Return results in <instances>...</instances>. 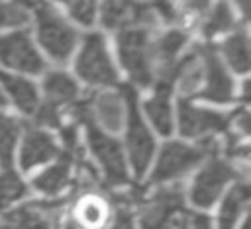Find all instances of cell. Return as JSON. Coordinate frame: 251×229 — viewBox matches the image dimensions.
I'll return each mask as SVG.
<instances>
[{
    "label": "cell",
    "mask_w": 251,
    "mask_h": 229,
    "mask_svg": "<svg viewBox=\"0 0 251 229\" xmlns=\"http://www.w3.org/2000/svg\"><path fill=\"white\" fill-rule=\"evenodd\" d=\"M22 6L33 10L37 22V37L43 49L57 61L67 63L76 45V31L69 22L45 0H18Z\"/></svg>",
    "instance_id": "1"
},
{
    "label": "cell",
    "mask_w": 251,
    "mask_h": 229,
    "mask_svg": "<svg viewBox=\"0 0 251 229\" xmlns=\"http://www.w3.org/2000/svg\"><path fill=\"white\" fill-rule=\"evenodd\" d=\"M118 53L129 78L139 86H149L155 76L153 41L145 27H126L118 33Z\"/></svg>",
    "instance_id": "2"
},
{
    "label": "cell",
    "mask_w": 251,
    "mask_h": 229,
    "mask_svg": "<svg viewBox=\"0 0 251 229\" xmlns=\"http://www.w3.org/2000/svg\"><path fill=\"white\" fill-rule=\"evenodd\" d=\"M86 127V137H88V145L92 155L96 157V160L100 162L102 170H104V178L108 186H122L127 182V172H126V159L122 153V145L106 135L98 123L92 117V112H86L80 115V119Z\"/></svg>",
    "instance_id": "3"
},
{
    "label": "cell",
    "mask_w": 251,
    "mask_h": 229,
    "mask_svg": "<svg viewBox=\"0 0 251 229\" xmlns=\"http://www.w3.org/2000/svg\"><path fill=\"white\" fill-rule=\"evenodd\" d=\"M212 151H214L212 139H206L204 143H200L196 147L184 145L180 141H171V143L163 145L157 164H155V170L151 174V184H159V182H167V180L184 176Z\"/></svg>",
    "instance_id": "4"
},
{
    "label": "cell",
    "mask_w": 251,
    "mask_h": 229,
    "mask_svg": "<svg viewBox=\"0 0 251 229\" xmlns=\"http://www.w3.org/2000/svg\"><path fill=\"white\" fill-rule=\"evenodd\" d=\"M75 67L78 76L92 86H112L118 82V72L106 49V41L96 31L84 37Z\"/></svg>",
    "instance_id": "5"
},
{
    "label": "cell",
    "mask_w": 251,
    "mask_h": 229,
    "mask_svg": "<svg viewBox=\"0 0 251 229\" xmlns=\"http://www.w3.org/2000/svg\"><path fill=\"white\" fill-rule=\"evenodd\" d=\"M122 96L126 100L127 108V153L133 166V174L141 178L153 159L155 153V141L147 125L143 123L139 112H137V96L129 86L122 88Z\"/></svg>",
    "instance_id": "6"
},
{
    "label": "cell",
    "mask_w": 251,
    "mask_h": 229,
    "mask_svg": "<svg viewBox=\"0 0 251 229\" xmlns=\"http://www.w3.org/2000/svg\"><path fill=\"white\" fill-rule=\"evenodd\" d=\"M182 186H167L157 190L141 207V229H173L176 215L182 211Z\"/></svg>",
    "instance_id": "7"
},
{
    "label": "cell",
    "mask_w": 251,
    "mask_h": 229,
    "mask_svg": "<svg viewBox=\"0 0 251 229\" xmlns=\"http://www.w3.org/2000/svg\"><path fill=\"white\" fill-rule=\"evenodd\" d=\"M235 176H237V170L227 160H224V159L208 160V164L198 172V176L192 182L190 202L196 207H204V209L210 207L218 200L226 182H229Z\"/></svg>",
    "instance_id": "8"
},
{
    "label": "cell",
    "mask_w": 251,
    "mask_h": 229,
    "mask_svg": "<svg viewBox=\"0 0 251 229\" xmlns=\"http://www.w3.org/2000/svg\"><path fill=\"white\" fill-rule=\"evenodd\" d=\"M0 63L29 74H37L45 69V63L33 47L27 31L0 35Z\"/></svg>",
    "instance_id": "9"
},
{
    "label": "cell",
    "mask_w": 251,
    "mask_h": 229,
    "mask_svg": "<svg viewBox=\"0 0 251 229\" xmlns=\"http://www.w3.org/2000/svg\"><path fill=\"white\" fill-rule=\"evenodd\" d=\"M229 125V115L204 110L192 106L188 100H178V127L184 137L196 139V137H210L212 133L226 131Z\"/></svg>",
    "instance_id": "10"
},
{
    "label": "cell",
    "mask_w": 251,
    "mask_h": 229,
    "mask_svg": "<svg viewBox=\"0 0 251 229\" xmlns=\"http://www.w3.org/2000/svg\"><path fill=\"white\" fill-rule=\"evenodd\" d=\"M63 206L57 202H31L10 211L2 219V229H55V213Z\"/></svg>",
    "instance_id": "11"
},
{
    "label": "cell",
    "mask_w": 251,
    "mask_h": 229,
    "mask_svg": "<svg viewBox=\"0 0 251 229\" xmlns=\"http://www.w3.org/2000/svg\"><path fill=\"white\" fill-rule=\"evenodd\" d=\"M200 53L204 61V78H206V84L200 96L212 102H227L233 92L231 76L227 74L220 57H216L210 47H200Z\"/></svg>",
    "instance_id": "12"
},
{
    "label": "cell",
    "mask_w": 251,
    "mask_h": 229,
    "mask_svg": "<svg viewBox=\"0 0 251 229\" xmlns=\"http://www.w3.org/2000/svg\"><path fill=\"white\" fill-rule=\"evenodd\" d=\"M57 155H59V149L49 133L41 129H33V127L25 131L22 151H20V166L24 170H29L41 162H47L49 159Z\"/></svg>",
    "instance_id": "13"
},
{
    "label": "cell",
    "mask_w": 251,
    "mask_h": 229,
    "mask_svg": "<svg viewBox=\"0 0 251 229\" xmlns=\"http://www.w3.org/2000/svg\"><path fill=\"white\" fill-rule=\"evenodd\" d=\"M153 12L147 4H137L135 0H102V23L108 29L127 27L133 22H143Z\"/></svg>",
    "instance_id": "14"
},
{
    "label": "cell",
    "mask_w": 251,
    "mask_h": 229,
    "mask_svg": "<svg viewBox=\"0 0 251 229\" xmlns=\"http://www.w3.org/2000/svg\"><path fill=\"white\" fill-rule=\"evenodd\" d=\"M90 108H92V117L96 123L106 127L108 131H120L126 121V106H124V96L122 92H104L98 96H90ZM98 125V127H100Z\"/></svg>",
    "instance_id": "15"
},
{
    "label": "cell",
    "mask_w": 251,
    "mask_h": 229,
    "mask_svg": "<svg viewBox=\"0 0 251 229\" xmlns=\"http://www.w3.org/2000/svg\"><path fill=\"white\" fill-rule=\"evenodd\" d=\"M43 90H45V104L53 108L76 104L78 100V86L76 82L63 70H51L43 78Z\"/></svg>",
    "instance_id": "16"
},
{
    "label": "cell",
    "mask_w": 251,
    "mask_h": 229,
    "mask_svg": "<svg viewBox=\"0 0 251 229\" xmlns=\"http://www.w3.org/2000/svg\"><path fill=\"white\" fill-rule=\"evenodd\" d=\"M169 96H171V84L159 82L155 94L143 104L151 125L161 135H171V131H173V110H171Z\"/></svg>",
    "instance_id": "17"
},
{
    "label": "cell",
    "mask_w": 251,
    "mask_h": 229,
    "mask_svg": "<svg viewBox=\"0 0 251 229\" xmlns=\"http://www.w3.org/2000/svg\"><path fill=\"white\" fill-rule=\"evenodd\" d=\"M0 84L2 88L10 94V98L14 100L16 108L27 115H33L37 106H39V96H37V90L35 86L22 78V76H16V74H8L4 70H0Z\"/></svg>",
    "instance_id": "18"
},
{
    "label": "cell",
    "mask_w": 251,
    "mask_h": 229,
    "mask_svg": "<svg viewBox=\"0 0 251 229\" xmlns=\"http://www.w3.org/2000/svg\"><path fill=\"white\" fill-rule=\"evenodd\" d=\"M175 78L178 80V88L184 94H194L200 88V84L204 82V61H202L200 47L184 55L182 61H176Z\"/></svg>",
    "instance_id": "19"
},
{
    "label": "cell",
    "mask_w": 251,
    "mask_h": 229,
    "mask_svg": "<svg viewBox=\"0 0 251 229\" xmlns=\"http://www.w3.org/2000/svg\"><path fill=\"white\" fill-rule=\"evenodd\" d=\"M71 160L73 159L65 155L57 164H53L47 170H43L41 174H37L33 178V188L47 196L59 194L71 182Z\"/></svg>",
    "instance_id": "20"
},
{
    "label": "cell",
    "mask_w": 251,
    "mask_h": 229,
    "mask_svg": "<svg viewBox=\"0 0 251 229\" xmlns=\"http://www.w3.org/2000/svg\"><path fill=\"white\" fill-rule=\"evenodd\" d=\"M247 202H249V186L245 182L235 184L222 202V207L218 213V229H233Z\"/></svg>",
    "instance_id": "21"
},
{
    "label": "cell",
    "mask_w": 251,
    "mask_h": 229,
    "mask_svg": "<svg viewBox=\"0 0 251 229\" xmlns=\"http://www.w3.org/2000/svg\"><path fill=\"white\" fill-rule=\"evenodd\" d=\"M222 53L227 61V65L235 70V72H247L249 65H251V57H249V37L247 31L243 27H239L233 35H229L224 45H222Z\"/></svg>",
    "instance_id": "22"
},
{
    "label": "cell",
    "mask_w": 251,
    "mask_h": 229,
    "mask_svg": "<svg viewBox=\"0 0 251 229\" xmlns=\"http://www.w3.org/2000/svg\"><path fill=\"white\" fill-rule=\"evenodd\" d=\"M76 215L78 221L88 229H100L104 227L108 219V207L106 204L96 196H84L76 204Z\"/></svg>",
    "instance_id": "23"
},
{
    "label": "cell",
    "mask_w": 251,
    "mask_h": 229,
    "mask_svg": "<svg viewBox=\"0 0 251 229\" xmlns=\"http://www.w3.org/2000/svg\"><path fill=\"white\" fill-rule=\"evenodd\" d=\"M233 23H235V16H233L229 4L226 0H218L214 10H210V14H208V18L204 22L202 31H204L206 37H212V35L227 31L229 27H233Z\"/></svg>",
    "instance_id": "24"
},
{
    "label": "cell",
    "mask_w": 251,
    "mask_h": 229,
    "mask_svg": "<svg viewBox=\"0 0 251 229\" xmlns=\"http://www.w3.org/2000/svg\"><path fill=\"white\" fill-rule=\"evenodd\" d=\"M18 133H20L18 121L0 114V164L4 168H10L12 164V155H14Z\"/></svg>",
    "instance_id": "25"
},
{
    "label": "cell",
    "mask_w": 251,
    "mask_h": 229,
    "mask_svg": "<svg viewBox=\"0 0 251 229\" xmlns=\"http://www.w3.org/2000/svg\"><path fill=\"white\" fill-rule=\"evenodd\" d=\"M22 196H25V184L12 168H4L0 174V209L8 207Z\"/></svg>",
    "instance_id": "26"
},
{
    "label": "cell",
    "mask_w": 251,
    "mask_h": 229,
    "mask_svg": "<svg viewBox=\"0 0 251 229\" xmlns=\"http://www.w3.org/2000/svg\"><path fill=\"white\" fill-rule=\"evenodd\" d=\"M27 22L29 14L25 6H22L18 0H0V27H18Z\"/></svg>",
    "instance_id": "27"
},
{
    "label": "cell",
    "mask_w": 251,
    "mask_h": 229,
    "mask_svg": "<svg viewBox=\"0 0 251 229\" xmlns=\"http://www.w3.org/2000/svg\"><path fill=\"white\" fill-rule=\"evenodd\" d=\"M71 16L80 22L82 25H90L94 22V12H96V0H61Z\"/></svg>",
    "instance_id": "28"
},
{
    "label": "cell",
    "mask_w": 251,
    "mask_h": 229,
    "mask_svg": "<svg viewBox=\"0 0 251 229\" xmlns=\"http://www.w3.org/2000/svg\"><path fill=\"white\" fill-rule=\"evenodd\" d=\"M35 123L37 125H51V127H61V117H59V110L49 106V104H41L35 110Z\"/></svg>",
    "instance_id": "29"
},
{
    "label": "cell",
    "mask_w": 251,
    "mask_h": 229,
    "mask_svg": "<svg viewBox=\"0 0 251 229\" xmlns=\"http://www.w3.org/2000/svg\"><path fill=\"white\" fill-rule=\"evenodd\" d=\"M147 8H149L153 14L161 16L163 20H167V22H173V20L176 18V12H175V6H173L171 0H149Z\"/></svg>",
    "instance_id": "30"
},
{
    "label": "cell",
    "mask_w": 251,
    "mask_h": 229,
    "mask_svg": "<svg viewBox=\"0 0 251 229\" xmlns=\"http://www.w3.org/2000/svg\"><path fill=\"white\" fill-rule=\"evenodd\" d=\"M112 229H133V217H131L129 207H126V206H120L118 207Z\"/></svg>",
    "instance_id": "31"
},
{
    "label": "cell",
    "mask_w": 251,
    "mask_h": 229,
    "mask_svg": "<svg viewBox=\"0 0 251 229\" xmlns=\"http://www.w3.org/2000/svg\"><path fill=\"white\" fill-rule=\"evenodd\" d=\"M208 2L210 0H186V12L188 14H204L208 10Z\"/></svg>",
    "instance_id": "32"
},
{
    "label": "cell",
    "mask_w": 251,
    "mask_h": 229,
    "mask_svg": "<svg viewBox=\"0 0 251 229\" xmlns=\"http://www.w3.org/2000/svg\"><path fill=\"white\" fill-rule=\"evenodd\" d=\"M192 229H212V221L206 213H194L192 215Z\"/></svg>",
    "instance_id": "33"
},
{
    "label": "cell",
    "mask_w": 251,
    "mask_h": 229,
    "mask_svg": "<svg viewBox=\"0 0 251 229\" xmlns=\"http://www.w3.org/2000/svg\"><path fill=\"white\" fill-rule=\"evenodd\" d=\"M237 4H239V8H241V12L245 14V16H249V0H235Z\"/></svg>",
    "instance_id": "34"
},
{
    "label": "cell",
    "mask_w": 251,
    "mask_h": 229,
    "mask_svg": "<svg viewBox=\"0 0 251 229\" xmlns=\"http://www.w3.org/2000/svg\"><path fill=\"white\" fill-rule=\"evenodd\" d=\"M65 229H78V223L73 221V219H69V221L65 223Z\"/></svg>",
    "instance_id": "35"
},
{
    "label": "cell",
    "mask_w": 251,
    "mask_h": 229,
    "mask_svg": "<svg viewBox=\"0 0 251 229\" xmlns=\"http://www.w3.org/2000/svg\"><path fill=\"white\" fill-rule=\"evenodd\" d=\"M241 229H251V219H249V217L245 219V223H243V227H241Z\"/></svg>",
    "instance_id": "36"
},
{
    "label": "cell",
    "mask_w": 251,
    "mask_h": 229,
    "mask_svg": "<svg viewBox=\"0 0 251 229\" xmlns=\"http://www.w3.org/2000/svg\"><path fill=\"white\" fill-rule=\"evenodd\" d=\"M2 106H6V100H4V96L0 94V108H2Z\"/></svg>",
    "instance_id": "37"
},
{
    "label": "cell",
    "mask_w": 251,
    "mask_h": 229,
    "mask_svg": "<svg viewBox=\"0 0 251 229\" xmlns=\"http://www.w3.org/2000/svg\"><path fill=\"white\" fill-rule=\"evenodd\" d=\"M178 229H186V225H180V227H178Z\"/></svg>",
    "instance_id": "38"
}]
</instances>
